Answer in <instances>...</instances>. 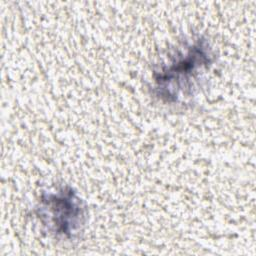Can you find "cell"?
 Returning <instances> with one entry per match:
<instances>
[{
    "mask_svg": "<svg viewBox=\"0 0 256 256\" xmlns=\"http://www.w3.org/2000/svg\"><path fill=\"white\" fill-rule=\"evenodd\" d=\"M211 62L212 53L207 41L203 38L195 40L154 72L156 95L166 103L190 97L202 73L208 69Z\"/></svg>",
    "mask_w": 256,
    "mask_h": 256,
    "instance_id": "6da1fadb",
    "label": "cell"
},
{
    "mask_svg": "<svg viewBox=\"0 0 256 256\" xmlns=\"http://www.w3.org/2000/svg\"><path fill=\"white\" fill-rule=\"evenodd\" d=\"M38 216L57 236L71 238L81 229L85 208L81 199L71 188H62L56 193L43 194L37 208Z\"/></svg>",
    "mask_w": 256,
    "mask_h": 256,
    "instance_id": "7a4b0ae2",
    "label": "cell"
}]
</instances>
